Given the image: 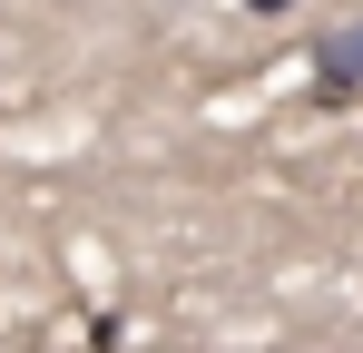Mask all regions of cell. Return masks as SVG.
<instances>
[{
	"label": "cell",
	"mask_w": 363,
	"mask_h": 353,
	"mask_svg": "<svg viewBox=\"0 0 363 353\" xmlns=\"http://www.w3.org/2000/svg\"><path fill=\"white\" fill-rule=\"evenodd\" d=\"M324 59H334V69H354V79H363V30H334V50H324Z\"/></svg>",
	"instance_id": "cell-1"
},
{
	"label": "cell",
	"mask_w": 363,
	"mask_h": 353,
	"mask_svg": "<svg viewBox=\"0 0 363 353\" xmlns=\"http://www.w3.org/2000/svg\"><path fill=\"white\" fill-rule=\"evenodd\" d=\"M255 10H285V0H255Z\"/></svg>",
	"instance_id": "cell-2"
}]
</instances>
